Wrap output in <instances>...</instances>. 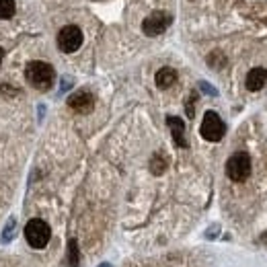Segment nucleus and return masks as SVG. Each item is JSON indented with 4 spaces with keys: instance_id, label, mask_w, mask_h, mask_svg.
Here are the masks:
<instances>
[{
    "instance_id": "nucleus-21",
    "label": "nucleus",
    "mask_w": 267,
    "mask_h": 267,
    "mask_svg": "<svg viewBox=\"0 0 267 267\" xmlns=\"http://www.w3.org/2000/svg\"><path fill=\"white\" fill-rule=\"evenodd\" d=\"M101 267H109V265H101Z\"/></svg>"
},
{
    "instance_id": "nucleus-14",
    "label": "nucleus",
    "mask_w": 267,
    "mask_h": 267,
    "mask_svg": "<svg viewBox=\"0 0 267 267\" xmlns=\"http://www.w3.org/2000/svg\"><path fill=\"white\" fill-rule=\"evenodd\" d=\"M15 15V0H0V19H11Z\"/></svg>"
},
{
    "instance_id": "nucleus-3",
    "label": "nucleus",
    "mask_w": 267,
    "mask_h": 267,
    "mask_svg": "<svg viewBox=\"0 0 267 267\" xmlns=\"http://www.w3.org/2000/svg\"><path fill=\"white\" fill-rule=\"evenodd\" d=\"M49 236H52V230L45 220H39V218H33L29 220L27 226H25V239L27 243L33 246V249H43V246L49 243Z\"/></svg>"
},
{
    "instance_id": "nucleus-16",
    "label": "nucleus",
    "mask_w": 267,
    "mask_h": 267,
    "mask_svg": "<svg viewBox=\"0 0 267 267\" xmlns=\"http://www.w3.org/2000/svg\"><path fill=\"white\" fill-rule=\"evenodd\" d=\"M195 101H197V93H191L185 101V111H187L189 120H193V115H195Z\"/></svg>"
},
{
    "instance_id": "nucleus-20",
    "label": "nucleus",
    "mask_w": 267,
    "mask_h": 267,
    "mask_svg": "<svg viewBox=\"0 0 267 267\" xmlns=\"http://www.w3.org/2000/svg\"><path fill=\"white\" fill-rule=\"evenodd\" d=\"M2 56H4V49L0 47V62H2Z\"/></svg>"
},
{
    "instance_id": "nucleus-9",
    "label": "nucleus",
    "mask_w": 267,
    "mask_h": 267,
    "mask_svg": "<svg viewBox=\"0 0 267 267\" xmlns=\"http://www.w3.org/2000/svg\"><path fill=\"white\" fill-rule=\"evenodd\" d=\"M267 84V70L265 68H253V70L246 74L245 78V86L249 88V91H261V88Z\"/></svg>"
},
{
    "instance_id": "nucleus-17",
    "label": "nucleus",
    "mask_w": 267,
    "mask_h": 267,
    "mask_svg": "<svg viewBox=\"0 0 267 267\" xmlns=\"http://www.w3.org/2000/svg\"><path fill=\"white\" fill-rule=\"evenodd\" d=\"M197 86H200V91H204L205 95H210V97H218V91L210 84V82H205V81H200L197 82Z\"/></svg>"
},
{
    "instance_id": "nucleus-7",
    "label": "nucleus",
    "mask_w": 267,
    "mask_h": 267,
    "mask_svg": "<svg viewBox=\"0 0 267 267\" xmlns=\"http://www.w3.org/2000/svg\"><path fill=\"white\" fill-rule=\"evenodd\" d=\"M68 107L76 113H91L95 107V97L88 91H76L68 97Z\"/></svg>"
},
{
    "instance_id": "nucleus-5",
    "label": "nucleus",
    "mask_w": 267,
    "mask_h": 267,
    "mask_svg": "<svg viewBox=\"0 0 267 267\" xmlns=\"http://www.w3.org/2000/svg\"><path fill=\"white\" fill-rule=\"evenodd\" d=\"M171 23H173V15H171V13H166V11H154L152 15H148V17L144 19L142 31H144V35H148V37H156V35L164 33L166 29L171 27Z\"/></svg>"
},
{
    "instance_id": "nucleus-18",
    "label": "nucleus",
    "mask_w": 267,
    "mask_h": 267,
    "mask_svg": "<svg viewBox=\"0 0 267 267\" xmlns=\"http://www.w3.org/2000/svg\"><path fill=\"white\" fill-rule=\"evenodd\" d=\"M68 88H70V78H64V81H62V93L68 91Z\"/></svg>"
},
{
    "instance_id": "nucleus-15",
    "label": "nucleus",
    "mask_w": 267,
    "mask_h": 267,
    "mask_svg": "<svg viewBox=\"0 0 267 267\" xmlns=\"http://www.w3.org/2000/svg\"><path fill=\"white\" fill-rule=\"evenodd\" d=\"M226 64V58H224V54L222 52H212L210 56H207V66H212V68H222Z\"/></svg>"
},
{
    "instance_id": "nucleus-8",
    "label": "nucleus",
    "mask_w": 267,
    "mask_h": 267,
    "mask_svg": "<svg viewBox=\"0 0 267 267\" xmlns=\"http://www.w3.org/2000/svg\"><path fill=\"white\" fill-rule=\"evenodd\" d=\"M166 125H169V130L173 134V140L179 148H187V138H185V122L181 117H175V115H169L166 117Z\"/></svg>"
},
{
    "instance_id": "nucleus-6",
    "label": "nucleus",
    "mask_w": 267,
    "mask_h": 267,
    "mask_svg": "<svg viewBox=\"0 0 267 267\" xmlns=\"http://www.w3.org/2000/svg\"><path fill=\"white\" fill-rule=\"evenodd\" d=\"M82 45V31L76 25H66L58 33V47L64 54H72Z\"/></svg>"
},
{
    "instance_id": "nucleus-4",
    "label": "nucleus",
    "mask_w": 267,
    "mask_h": 267,
    "mask_svg": "<svg viewBox=\"0 0 267 267\" xmlns=\"http://www.w3.org/2000/svg\"><path fill=\"white\" fill-rule=\"evenodd\" d=\"M200 134L204 140L207 142H220L224 134H226V125L220 120V115L216 111H205L204 113V122L200 125Z\"/></svg>"
},
{
    "instance_id": "nucleus-11",
    "label": "nucleus",
    "mask_w": 267,
    "mask_h": 267,
    "mask_svg": "<svg viewBox=\"0 0 267 267\" xmlns=\"http://www.w3.org/2000/svg\"><path fill=\"white\" fill-rule=\"evenodd\" d=\"M169 166V158H166L163 152H156L152 158H150V171L152 175H163Z\"/></svg>"
},
{
    "instance_id": "nucleus-10",
    "label": "nucleus",
    "mask_w": 267,
    "mask_h": 267,
    "mask_svg": "<svg viewBox=\"0 0 267 267\" xmlns=\"http://www.w3.org/2000/svg\"><path fill=\"white\" fill-rule=\"evenodd\" d=\"M154 81H156L158 88H171L177 82V70H173V68H169V66H164V68H161V70L156 72Z\"/></svg>"
},
{
    "instance_id": "nucleus-2",
    "label": "nucleus",
    "mask_w": 267,
    "mask_h": 267,
    "mask_svg": "<svg viewBox=\"0 0 267 267\" xmlns=\"http://www.w3.org/2000/svg\"><path fill=\"white\" fill-rule=\"evenodd\" d=\"M226 175L234 183L246 181V177L251 175V156L246 152H234L226 161Z\"/></svg>"
},
{
    "instance_id": "nucleus-19",
    "label": "nucleus",
    "mask_w": 267,
    "mask_h": 267,
    "mask_svg": "<svg viewBox=\"0 0 267 267\" xmlns=\"http://www.w3.org/2000/svg\"><path fill=\"white\" fill-rule=\"evenodd\" d=\"M259 241H261V243H265V245H267V232H263V234H261V236H259Z\"/></svg>"
},
{
    "instance_id": "nucleus-1",
    "label": "nucleus",
    "mask_w": 267,
    "mask_h": 267,
    "mask_svg": "<svg viewBox=\"0 0 267 267\" xmlns=\"http://www.w3.org/2000/svg\"><path fill=\"white\" fill-rule=\"evenodd\" d=\"M25 78L33 88H37V91H49L56 82V70L47 62L33 60L25 68Z\"/></svg>"
},
{
    "instance_id": "nucleus-12",
    "label": "nucleus",
    "mask_w": 267,
    "mask_h": 267,
    "mask_svg": "<svg viewBox=\"0 0 267 267\" xmlns=\"http://www.w3.org/2000/svg\"><path fill=\"white\" fill-rule=\"evenodd\" d=\"M68 265L70 267H78V263H81V253H78V243L72 239L68 241Z\"/></svg>"
},
{
    "instance_id": "nucleus-13",
    "label": "nucleus",
    "mask_w": 267,
    "mask_h": 267,
    "mask_svg": "<svg viewBox=\"0 0 267 267\" xmlns=\"http://www.w3.org/2000/svg\"><path fill=\"white\" fill-rule=\"evenodd\" d=\"M15 232H17V218L11 216V218H8V224L2 230V243H11L15 239Z\"/></svg>"
}]
</instances>
